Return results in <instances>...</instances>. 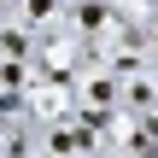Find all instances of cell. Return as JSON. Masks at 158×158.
Returning <instances> with one entry per match:
<instances>
[{
	"label": "cell",
	"instance_id": "obj_1",
	"mask_svg": "<svg viewBox=\"0 0 158 158\" xmlns=\"http://www.w3.org/2000/svg\"><path fill=\"white\" fill-rule=\"evenodd\" d=\"M12 12H18V23H35V29H41V23L59 12V0H12Z\"/></svg>",
	"mask_w": 158,
	"mask_h": 158
},
{
	"label": "cell",
	"instance_id": "obj_2",
	"mask_svg": "<svg viewBox=\"0 0 158 158\" xmlns=\"http://www.w3.org/2000/svg\"><path fill=\"white\" fill-rule=\"evenodd\" d=\"M106 12H111L106 0H82V6H76V29H82V35H88V29H106Z\"/></svg>",
	"mask_w": 158,
	"mask_h": 158
}]
</instances>
